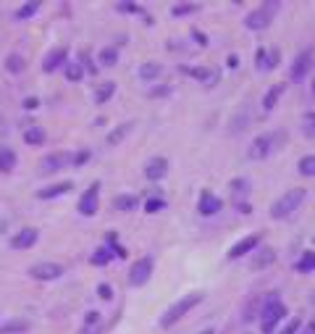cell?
<instances>
[{
	"instance_id": "cell-1",
	"label": "cell",
	"mask_w": 315,
	"mask_h": 334,
	"mask_svg": "<svg viewBox=\"0 0 315 334\" xmlns=\"http://www.w3.org/2000/svg\"><path fill=\"white\" fill-rule=\"evenodd\" d=\"M286 313V305L281 303L279 292H271L263 298V308H260V326H263V334H271L276 329V324L284 319Z\"/></svg>"
},
{
	"instance_id": "cell-2",
	"label": "cell",
	"mask_w": 315,
	"mask_h": 334,
	"mask_svg": "<svg viewBox=\"0 0 315 334\" xmlns=\"http://www.w3.org/2000/svg\"><path fill=\"white\" fill-rule=\"evenodd\" d=\"M281 140H286V132H265V135L252 140L250 150H247V158L250 161H265L268 155L281 145Z\"/></svg>"
},
{
	"instance_id": "cell-3",
	"label": "cell",
	"mask_w": 315,
	"mask_h": 334,
	"mask_svg": "<svg viewBox=\"0 0 315 334\" xmlns=\"http://www.w3.org/2000/svg\"><path fill=\"white\" fill-rule=\"evenodd\" d=\"M202 298H205L202 292H189V295H184L182 300H176L171 308H166V313L161 316V326H163V329H171L179 319H184L197 303H202Z\"/></svg>"
},
{
	"instance_id": "cell-4",
	"label": "cell",
	"mask_w": 315,
	"mask_h": 334,
	"mask_svg": "<svg viewBox=\"0 0 315 334\" xmlns=\"http://www.w3.org/2000/svg\"><path fill=\"white\" fill-rule=\"evenodd\" d=\"M307 200V192L302 190V187H294V190H289L286 195H281L276 203L271 206V216L273 218H286V216H291L302 203Z\"/></svg>"
},
{
	"instance_id": "cell-5",
	"label": "cell",
	"mask_w": 315,
	"mask_h": 334,
	"mask_svg": "<svg viewBox=\"0 0 315 334\" xmlns=\"http://www.w3.org/2000/svg\"><path fill=\"white\" fill-rule=\"evenodd\" d=\"M279 8H281L279 3H265V6L250 11V13L244 16V27H247V29H252V32H263V29L273 21V13H276Z\"/></svg>"
},
{
	"instance_id": "cell-6",
	"label": "cell",
	"mask_w": 315,
	"mask_h": 334,
	"mask_svg": "<svg viewBox=\"0 0 315 334\" xmlns=\"http://www.w3.org/2000/svg\"><path fill=\"white\" fill-rule=\"evenodd\" d=\"M152 276V258H140L137 263L131 266V271H129V282L131 287H145Z\"/></svg>"
},
{
	"instance_id": "cell-7",
	"label": "cell",
	"mask_w": 315,
	"mask_h": 334,
	"mask_svg": "<svg viewBox=\"0 0 315 334\" xmlns=\"http://www.w3.org/2000/svg\"><path fill=\"white\" fill-rule=\"evenodd\" d=\"M310 69H312V48L302 50L294 58V63H291V82H302L310 74Z\"/></svg>"
},
{
	"instance_id": "cell-8",
	"label": "cell",
	"mask_w": 315,
	"mask_h": 334,
	"mask_svg": "<svg viewBox=\"0 0 315 334\" xmlns=\"http://www.w3.org/2000/svg\"><path fill=\"white\" fill-rule=\"evenodd\" d=\"M63 274V266L61 263H34L29 269V276L32 279H40V282H53Z\"/></svg>"
},
{
	"instance_id": "cell-9",
	"label": "cell",
	"mask_w": 315,
	"mask_h": 334,
	"mask_svg": "<svg viewBox=\"0 0 315 334\" xmlns=\"http://www.w3.org/2000/svg\"><path fill=\"white\" fill-rule=\"evenodd\" d=\"M97 195H100V182H95L82 197H79V213L82 216H95L97 211Z\"/></svg>"
},
{
	"instance_id": "cell-10",
	"label": "cell",
	"mask_w": 315,
	"mask_h": 334,
	"mask_svg": "<svg viewBox=\"0 0 315 334\" xmlns=\"http://www.w3.org/2000/svg\"><path fill=\"white\" fill-rule=\"evenodd\" d=\"M74 163V155L71 153H53L42 161V174H53V171H61L63 166Z\"/></svg>"
},
{
	"instance_id": "cell-11",
	"label": "cell",
	"mask_w": 315,
	"mask_h": 334,
	"mask_svg": "<svg viewBox=\"0 0 315 334\" xmlns=\"http://www.w3.org/2000/svg\"><path fill=\"white\" fill-rule=\"evenodd\" d=\"M276 66H279V50L276 48H271V50L260 48L258 50V58H255V69L258 71H273Z\"/></svg>"
},
{
	"instance_id": "cell-12",
	"label": "cell",
	"mask_w": 315,
	"mask_h": 334,
	"mask_svg": "<svg viewBox=\"0 0 315 334\" xmlns=\"http://www.w3.org/2000/svg\"><path fill=\"white\" fill-rule=\"evenodd\" d=\"M166 174H168V161H166V158H161V155H158V158H150V161H147L145 176H147L150 182H161Z\"/></svg>"
},
{
	"instance_id": "cell-13",
	"label": "cell",
	"mask_w": 315,
	"mask_h": 334,
	"mask_svg": "<svg viewBox=\"0 0 315 334\" xmlns=\"http://www.w3.org/2000/svg\"><path fill=\"white\" fill-rule=\"evenodd\" d=\"M37 237H40V232L32 229V227H27V229H21L18 234L11 237V248L13 250H27V248H32V245L37 242Z\"/></svg>"
},
{
	"instance_id": "cell-14",
	"label": "cell",
	"mask_w": 315,
	"mask_h": 334,
	"mask_svg": "<svg viewBox=\"0 0 315 334\" xmlns=\"http://www.w3.org/2000/svg\"><path fill=\"white\" fill-rule=\"evenodd\" d=\"M260 239H263L260 234H250V237H244V239H239V242L234 245V248L229 250V258H231V261H237V258H242L244 253H250V250L255 248V245H258Z\"/></svg>"
},
{
	"instance_id": "cell-15",
	"label": "cell",
	"mask_w": 315,
	"mask_h": 334,
	"mask_svg": "<svg viewBox=\"0 0 315 334\" xmlns=\"http://www.w3.org/2000/svg\"><path fill=\"white\" fill-rule=\"evenodd\" d=\"M221 206H223V203H221V197H215V195H210V192H202V195H200V206H197V208H200L202 216H213V213L221 211Z\"/></svg>"
},
{
	"instance_id": "cell-16",
	"label": "cell",
	"mask_w": 315,
	"mask_h": 334,
	"mask_svg": "<svg viewBox=\"0 0 315 334\" xmlns=\"http://www.w3.org/2000/svg\"><path fill=\"white\" fill-rule=\"evenodd\" d=\"M260 308H263V298H250L242 308V324H252L255 319H260Z\"/></svg>"
},
{
	"instance_id": "cell-17",
	"label": "cell",
	"mask_w": 315,
	"mask_h": 334,
	"mask_svg": "<svg viewBox=\"0 0 315 334\" xmlns=\"http://www.w3.org/2000/svg\"><path fill=\"white\" fill-rule=\"evenodd\" d=\"M63 61H66V48H55V50H50L48 55H45V61H42V71H45V74L55 71Z\"/></svg>"
},
{
	"instance_id": "cell-18",
	"label": "cell",
	"mask_w": 315,
	"mask_h": 334,
	"mask_svg": "<svg viewBox=\"0 0 315 334\" xmlns=\"http://www.w3.org/2000/svg\"><path fill=\"white\" fill-rule=\"evenodd\" d=\"M250 121H252V110H250V105H244V110H239V114L234 116L229 132L231 135H239V132H244L247 126H250Z\"/></svg>"
},
{
	"instance_id": "cell-19",
	"label": "cell",
	"mask_w": 315,
	"mask_h": 334,
	"mask_svg": "<svg viewBox=\"0 0 315 334\" xmlns=\"http://www.w3.org/2000/svg\"><path fill=\"white\" fill-rule=\"evenodd\" d=\"M74 184L71 182H61V184H50V187H42L40 192H37V197L40 200H50V197H58V195H66Z\"/></svg>"
},
{
	"instance_id": "cell-20",
	"label": "cell",
	"mask_w": 315,
	"mask_h": 334,
	"mask_svg": "<svg viewBox=\"0 0 315 334\" xmlns=\"http://www.w3.org/2000/svg\"><path fill=\"white\" fill-rule=\"evenodd\" d=\"M286 92V84H273L271 90L265 92V98H263V108L265 110H273L276 108V103H279V98Z\"/></svg>"
},
{
	"instance_id": "cell-21",
	"label": "cell",
	"mask_w": 315,
	"mask_h": 334,
	"mask_svg": "<svg viewBox=\"0 0 315 334\" xmlns=\"http://www.w3.org/2000/svg\"><path fill=\"white\" fill-rule=\"evenodd\" d=\"M273 261H276V253H273L271 248H263V250H258L255 258H252V269H268Z\"/></svg>"
},
{
	"instance_id": "cell-22",
	"label": "cell",
	"mask_w": 315,
	"mask_h": 334,
	"mask_svg": "<svg viewBox=\"0 0 315 334\" xmlns=\"http://www.w3.org/2000/svg\"><path fill=\"white\" fill-rule=\"evenodd\" d=\"M137 203H140L137 195H116L113 197V208L116 211H134V208H137Z\"/></svg>"
},
{
	"instance_id": "cell-23",
	"label": "cell",
	"mask_w": 315,
	"mask_h": 334,
	"mask_svg": "<svg viewBox=\"0 0 315 334\" xmlns=\"http://www.w3.org/2000/svg\"><path fill=\"white\" fill-rule=\"evenodd\" d=\"M16 169V153L11 147H0V171L8 174Z\"/></svg>"
},
{
	"instance_id": "cell-24",
	"label": "cell",
	"mask_w": 315,
	"mask_h": 334,
	"mask_svg": "<svg viewBox=\"0 0 315 334\" xmlns=\"http://www.w3.org/2000/svg\"><path fill=\"white\" fill-rule=\"evenodd\" d=\"M45 140H48V135H45V129L42 126H32V129H27L24 132V142L27 145H45Z\"/></svg>"
},
{
	"instance_id": "cell-25",
	"label": "cell",
	"mask_w": 315,
	"mask_h": 334,
	"mask_svg": "<svg viewBox=\"0 0 315 334\" xmlns=\"http://www.w3.org/2000/svg\"><path fill=\"white\" fill-rule=\"evenodd\" d=\"M131 129H134V121L119 124V126H116L113 132H110V135H108V142H110V145H119V142H121V140L129 135V132H131Z\"/></svg>"
},
{
	"instance_id": "cell-26",
	"label": "cell",
	"mask_w": 315,
	"mask_h": 334,
	"mask_svg": "<svg viewBox=\"0 0 315 334\" xmlns=\"http://www.w3.org/2000/svg\"><path fill=\"white\" fill-rule=\"evenodd\" d=\"M163 74V66L161 63H155V61H150V63H142V69H140V77L142 79H158V77H161Z\"/></svg>"
},
{
	"instance_id": "cell-27",
	"label": "cell",
	"mask_w": 315,
	"mask_h": 334,
	"mask_svg": "<svg viewBox=\"0 0 315 334\" xmlns=\"http://www.w3.org/2000/svg\"><path fill=\"white\" fill-rule=\"evenodd\" d=\"M113 95H116V84H113V82H103L97 90H95V100H97V103H108Z\"/></svg>"
},
{
	"instance_id": "cell-28",
	"label": "cell",
	"mask_w": 315,
	"mask_h": 334,
	"mask_svg": "<svg viewBox=\"0 0 315 334\" xmlns=\"http://www.w3.org/2000/svg\"><path fill=\"white\" fill-rule=\"evenodd\" d=\"M6 69H8L11 74H21V71L27 69V61L21 58L18 53H11V55L6 58Z\"/></svg>"
},
{
	"instance_id": "cell-29",
	"label": "cell",
	"mask_w": 315,
	"mask_h": 334,
	"mask_svg": "<svg viewBox=\"0 0 315 334\" xmlns=\"http://www.w3.org/2000/svg\"><path fill=\"white\" fill-rule=\"evenodd\" d=\"M294 269H297L300 274H307V271H312V269H315V253H310V250H307V253H302Z\"/></svg>"
},
{
	"instance_id": "cell-30",
	"label": "cell",
	"mask_w": 315,
	"mask_h": 334,
	"mask_svg": "<svg viewBox=\"0 0 315 334\" xmlns=\"http://www.w3.org/2000/svg\"><path fill=\"white\" fill-rule=\"evenodd\" d=\"M297 169H300L302 176H315V155H305V158H300Z\"/></svg>"
},
{
	"instance_id": "cell-31",
	"label": "cell",
	"mask_w": 315,
	"mask_h": 334,
	"mask_svg": "<svg viewBox=\"0 0 315 334\" xmlns=\"http://www.w3.org/2000/svg\"><path fill=\"white\" fill-rule=\"evenodd\" d=\"M66 79H69V82H82V79H84V69H82L79 61L66 66Z\"/></svg>"
},
{
	"instance_id": "cell-32",
	"label": "cell",
	"mask_w": 315,
	"mask_h": 334,
	"mask_svg": "<svg viewBox=\"0 0 315 334\" xmlns=\"http://www.w3.org/2000/svg\"><path fill=\"white\" fill-rule=\"evenodd\" d=\"M116 61H119V50L116 48H103L100 50V63L103 66H116Z\"/></svg>"
},
{
	"instance_id": "cell-33",
	"label": "cell",
	"mask_w": 315,
	"mask_h": 334,
	"mask_svg": "<svg viewBox=\"0 0 315 334\" xmlns=\"http://www.w3.org/2000/svg\"><path fill=\"white\" fill-rule=\"evenodd\" d=\"M108 261H110V250L108 248H97L92 253V258H89V263H92V266H108Z\"/></svg>"
},
{
	"instance_id": "cell-34",
	"label": "cell",
	"mask_w": 315,
	"mask_h": 334,
	"mask_svg": "<svg viewBox=\"0 0 315 334\" xmlns=\"http://www.w3.org/2000/svg\"><path fill=\"white\" fill-rule=\"evenodd\" d=\"M200 11V6L197 3H179V6H173V16H189V13H197Z\"/></svg>"
},
{
	"instance_id": "cell-35",
	"label": "cell",
	"mask_w": 315,
	"mask_h": 334,
	"mask_svg": "<svg viewBox=\"0 0 315 334\" xmlns=\"http://www.w3.org/2000/svg\"><path fill=\"white\" fill-rule=\"evenodd\" d=\"M37 11H40V3H27V6H21L16 11V18H32Z\"/></svg>"
},
{
	"instance_id": "cell-36",
	"label": "cell",
	"mask_w": 315,
	"mask_h": 334,
	"mask_svg": "<svg viewBox=\"0 0 315 334\" xmlns=\"http://www.w3.org/2000/svg\"><path fill=\"white\" fill-rule=\"evenodd\" d=\"M166 208V200L163 197H150L147 203H145V211L147 213H155V211H163Z\"/></svg>"
},
{
	"instance_id": "cell-37",
	"label": "cell",
	"mask_w": 315,
	"mask_h": 334,
	"mask_svg": "<svg viewBox=\"0 0 315 334\" xmlns=\"http://www.w3.org/2000/svg\"><path fill=\"white\" fill-rule=\"evenodd\" d=\"M302 132L307 137H315V114H307L305 121H302Z\"/></svg>"
},
{
	"instance_id": "cell-38",
	"label": "cell",
	"mask_w": 315,
	"mask_h": 334,
	"mask_svg": "<svg viewBox=\"0 0 315 334\" xmlns=\"http://www.w3.org/2000/svg\"><path fill=\"white\" fill-rule=\"evenodd\" d=\"M27 329V321H8L3 329H0V334H11V331H24Z\"/></svg>"
},
{
	"instance_id": "cell-39",
	"label": "cell",
	"mask_w": 315,
	"mask_h": 334,
	"mask_svg": "<svg viewBox=\"0 0 315 334\" xmlns=\"http://www.w3.org/2000/svg\"><path fill=\"white\" fill-rule=\"evenodd\" d=\"M302 326V321L300 319H289V324L284 326V331H279V334H297V329Z\"/></svg>"
},
{
	"instance_id": "cell-40",
	"label": "cell",
	"mask_w": 315,
	"mask_h": 334,
	"mask_svg": "<svg viewBox=\"0 0 315 334\" xmlns=\"http://www.w3.org/2000/svg\"><path fill=\"white\" fill-rule=\"evenodd\" d=\"M116 11H124V13H142V8L134 6V3H116Z\"/></svg>"
},
{
	"instance_id": "cell-41",
	"label": "cell",
	"mask_w": 315,
	"mask_h": 334,
	"mask_svg": "<svg viewBox=\"0 0 315 334\" xmlns=\"http://www.w3.org/2000/svg\"><path fill=\"white\" fill-rule=\"evenodd\" d=\"M247 190H250V184H247V179H234V182H231V192H234V195H239V192H247Z\"/></svg>"
},
{
	"instance_id": "cell-42",
	"label": "cell",
	"mask_w": 315,
	"mask_h": 334,
	"mask_svg": "<svg viewBox=\"0 0 315 334\" xmlns=\"http://www.w3.org/2000/svg\"><path fill=\"white\" fill-rule=\"evenodd\" d=\"M89 161V150H79L76 155H74V166H84Z\"/></svg>"
},
{
	"instance_id": "cell-43",
	"label": "cell",
	"mask_w": 315,
	"mask_h": 334,
	"mask_svg": "<svg viewBox=\"0 0 315 334\" xmlns=\"http://www.w3.org/2000/svg\"><path fill=\"white\" fill-rule=\"evenodd\" d=\"M97 295H100L103 300H110V298H113V289H110V284H100V287H97Z\"/></svg>"
},
{
	"instance_id": "cell-44",
	"label": "cell",
	"mask_w": 315,
	"mask_h": 334,
	"mask_svg": "<svg viewBox=\"0 0 315 334\" xmlns=\"http://www.w3.org/2000/svg\"><path fill=\"white\" fill-rule=\"evenodd\" d=\"M163 95H171V87H155V90H150V98H163Z\"/></svg>"
},
{
	"instance_id": "cell-45",
	"label": "cell",
	"mask_w": 315,
	"mask_h": 334,
	"mask_svg": "<svg viewBox=\"0 0 315 334\" xmlns=\"http://www.w3.org/2000/svg\"><path fill=\"white\" fill-rule=\"evenodd\" d=\"M79 63H87V69H89V74H97V66L92 63V61H89V55L87 53H82V61Z\"/></svg>"
},
{
	"instance_id": "cell-46",
	"label": "cell",
	"mask_w": 315,
	"mask_h": 334,
	"mask_svg": "<svg viewBox=\"0 0 315 334\" xmlns=\"http://www.w3.org/2000/svg\"><path fill=\"white\" fill-rule=\"evenodd\" d=\"M300 334H315V319H312V321H307V324H305V329H302Z\"/></svg>"
},
{
	"instance_id": "cell-47",
	"label": "cell",
	"mask_w": 315,
	"mask_h": 334,
	"mask_svg": "<svg viewBox=\"0 0 315 334\" xmlns=\"http://www.w3.org/2000/svg\"><path fill=\"white\" fill-rule=\"evenodd\" d=\"M192 34H194V40L200 42V45H208V37H205V34H202V32H197V29H194Z\"/></svg>"
},
{
	"instance_id": "cell-48",
	"label": "cell",
	"mask_w": 315,
	"mask_h": 334,
	"mask_svg": "<svg viewBox=\"0 0 315 334\" xmlns=\"http://www.w3.org/2000/svg\"><path fill=\"white\" fill-rule=\"evenodd\" d=\"M79 334H100V326H84Z\"/></svg>"
},
{
	"instance_id": "cell-49",
	"label": "cell",
	"mask_w": 315,
	"mask_h": 334,
	"mask_svg": "<svg viewBox=\"0 0 315 334\" xmlns=\"http://www.w3.org/2000/svg\"><path fill=\"white\" fill-rule=\"evenodd\" d=\"M37 103H40L37 98H27V100H24V105H27V108H37Z\"/></svg>"
},
{
	"instance_id": "cell-50",
	"label": "cell",
	"mask_w": 315,
	"mask_h": 334,
	"mask_svg": "<svg viewBox=\"0 0 315 334\" xmlns=\"http://www.w3.org/2000/svg\"><path fill=\"white\" fill-rule=\"evenodd\" d=\"M310 87H312V95H315V77H312V84H310Z\"/></svg>"
},
{
	"instance_id": "cell-51",
	"label": "cell",
	"mask_w": 315,
	"mask_h": 334,
	"mask_svg": "<svg viewBox=\"0 0 315 334\" xmlns=\"http://www.w3.org/2000/svg\"><path fill=\"white\" fill-rule=\"evenodd\" d=\"M312 303H315V292H312Z\"/></svg>"
},
{
	"instance_id": "cell-52",
	"label": "cell",
	"mask_w": 315,
	"mask_h": 334,
	"mask_svg": "<svg viewBox=\"0 0 315 334\" xmlns=\"http://www.w3.org/2000/svg\"><path fill=\"white\" fill-rule=\"evenodd\" d=\"M247 334H250V331H247Z\"/></svg>"
}]
</instances>
